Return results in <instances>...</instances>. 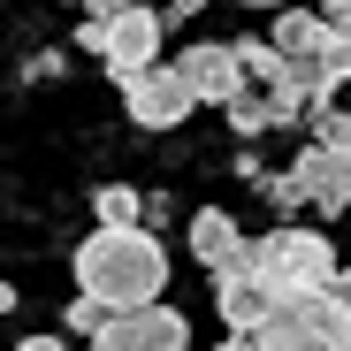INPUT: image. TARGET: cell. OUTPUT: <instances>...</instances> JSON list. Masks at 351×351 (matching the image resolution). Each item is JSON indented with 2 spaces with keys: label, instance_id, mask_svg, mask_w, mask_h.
Listing matches in <instances>:
<instances>
[{
  "label": "cell",
  "instance_id": "cell-13",
  "mask_svg": "<svg viewBox=\"0 0 351 351\" xmlns=\"http://www.w3.org/2000/svg\"><path fill=\"white\" fill-rule=\"evenodd\" d=\"M221 114H229V130H237V138H260V130H275V107H267V92H237Z\"/></svg>",
  "mask_w": 351,
  "mask_h": 351
},
{
  "label": "cell",
  "instance_id": "cell-5",
  "mask_svg": "<svg viewBox=\"0 0 351 351\" xmlns=\"http://www.w3.org/2000/svg\"><path fill=\"white\" fill-rule=\"evenodd\" d=\"M77 46H84V53H99L114 84H130V77H145V69L160 62V16L130 0L114 23H84V31H77Z\"/></svg>",
  "mask_w": 351,
  "mask_h": 351
},
{
  "label": "cell",
  "instance_id": "cell-15",
  "mask_svg": "<svg viewBox=\"0 0 351 351\" xmlns=\"http://www.w3.org/2000/svg\"><path fill=\"white\" fill-rule=\"evenodd\" d=\"M260 191H267L275 206H306V191H298V176H260Z\"/></svg>",
  "mask_w": 351,
  "mask_h": 351
},
{
  "label": "cell",
  "instance_id": "cell-20",
  "mask_svg": "<svg viewBox=\"0 0 351 351\" xmlns=\"http://www.w3.org/2000/svg\"><path fill=\"white\" fill-rule=\"evenodd\" d=\"M16 351H62V343H53V336H23Z\"/></svg>",
  "mask_w": 351,
  "mask_h": 351
},
{
  "label": "cell",
  "instance_id": "cell-6",
  "mask_svg": "<svg viewBox=\"0 0 351 351\" xmlns=\"http://www.w3.org/2000/svg\"><path fill=\"white\" fill-rule=\"evenodd\" d=\"M92 351H191V321L176 306H130L92 328Z\"/></svg>",
  "mask_w": 351,
  "mask_h": 351
},
{
  "label": "cell",
  "instance_id": "cell-8",
  "mask_svg": "<svg viewBox=\"0 0 351 351\" xmlns=\"http://www.w3.org/2000/svg\"><path fill=\"white\" fill-rule=\"evenodd\" d=\"M176 77L191 84V99H199V107H229V99L245 92V69H237V46H214V38L184 46V62H176Z\"/></svg>",
  "mask_w": 351,
  "mask_h": 351
},
{
  "label": "cell",
  "instance_id": "cell-10",
  "mask_svg": "<svg viewBox=\"0 0 351 351\" xmlns=\"http://www.w3.org/2000/svg\"><path fill=\"white\" fill-rule=\"evenodd\" d=\"M214 313L229 321V336H260V321L275 313V290L252 267H221L214 275Z\"/></svg>",
  "mask_w": 351,
  "mask_h": 351
},
{
  "label": "cell",
  "instance_id": "cell-7",
  "mask_svg": "<svg viewBox=\"0 0 351 351\" xmlns=\"http://www.w3.org/2000/svg\"><path fill=\"white\" fill-rule=\"evenodd\" d=\"M123 107H130V123H138V130H176V123H191V107H199V99H191V84L176 77V69L153 62L145 77L123 84Z\"/></svg>",
  "mask_w": 351,
  "mask_h": 351
},
{
  "label": "cell",
  "instance_id": "cell-2",
  "mask_svg": "<svg viewBox=\"0 0 351 351\" xmlns=\"http://www.w3.org/2000/svg\"><path fill=\"white\" fill-rule=\"evenodd\" d=\"M267 46L290 62V84L306 92V107H321L328 92L351 84V38L328 16H313V8H282V23L267 31Z\"/></svg>",
  "mask_w": 351,
  "mask_h": 351
},
{
  "label": "cell",
  "instance_id": "cell-17",
  "mask_svg": "<svg viewBox=\"0 0 351 351\" xmlns=\"http://www.w3.org/2000/svg\"><path fill=\"white\" fill-rule=\"evenodd\" d=\"M321 16H328V23H336V31L351 38V0H328V8H321Z\"/></svg>",
  "mask_w": 351,
  "mask_h": 351
},
{
  "label": "cell",
  "instance_id": "cell-9",
  "mask_svg": "<svg viewBox=\"0 0 351 351\" xmlns=\"http://www.w3.org/2000/svg\"><path fill=\"white\" fill-rule=\"evenodd\" d=\"M290 176H298L306 206H321V214H343L351 206V145H306Z\"/></svg>",
  "mask_w": 351,
  "mask_h": 351
},
{
  "label": "cell",
  "instance_id": "cell-12",
  "mask_svg": "<svg viewBox=\"0 0 351 351\" xmlns=\"http://www.w3.org/2000/svg\"><path fill=\"white\" fill-rule=\"evenodd\" d=\"M92 214H99V229H138L145 199H138L130 184H99V191H92Z\"/></svg>",
  "mask_w": 351,
  "mask_h": 351
},
{
  "label": "cell",
  "instance_id": "cell-22",
  "mask_svg": "<svg viewBox=\"0 0 351 351\" xmlns=\"http://www.w3.org/2000/svg\"><path fill=\"white\" fill-rule=\"evenodd\" d=\"M206 8V0H168V16H199Z\"/></svg>",
  "mask_w": 351,
  "mask_h": 351
},
{
  "label": "cell",
  "instance_id": "cell-14",
  "mask_svg": "<svg viewBox=\"0 0 351 351\" xmlns=\"http://www.w3.org/2000/svg\"><path fill=\"white\" fill-rule=\"evenodd\" d=\"M99 321H107V306H92V298H84V290H77V306H69V336H92Z\"/></svg>",
  "mask_w": 351,
  "mask_h": 351
},
{
  "label": "cell",
  "instance_id": "cell-16",
  "mask_svg": "<svg viewBox=\"0 0 351 351\" xmlns=\"http://www.w3.org/2000/svg\"><path fill=\"white\" fill-rule=\"evenodd\" d=\"M77 8H84V23H114V16L130 8V0H77Z\"/></svg>",
  "mask_w": 351,
  "mask_h": 351
},
{
  "label": "cell",
  "instance_id": "cell-4",
  "mask_svg": "<svg viewBox=\"0 0 351 351\" xmlns=\"http://www.w3.org/2000/svg\"><path fill=\"white\" fill-rule=\"evenodd\" d=\"M260 351H351V306L336 290H290L260 321Z\"/></svg>",
  "mask_w": 351,
  "mask_h": 351
},
{
  "label": "cell",
  "instance_id": "cell-21",
  "mask_svg": "<svg viewBox=\"0 0 351 351\" xmlns=\"http://www.w3.org/2000/svg\"><path fill=\"white\" fill-rule=\"evenodd\" d=\"M16 313V282H0V321H8Z\"/></svg>",
  "mask_w": 351,
  "mask_h": 351
},
{
  "label": "cell",
  "instance_id": "cell-1",
  "mask_svg": "<svg viewBox=\"0 0 351 351\" xmlns=\"http://www.w3.org/2000/svg\"><path fill=\"white\" fill-rule=\"evenodd\" d=\"M160 282H168V252L160 237L138 229H92L77 245V290L107 313H130V306H160Z\"/></svg>",
  "mask_w": 351,
  "mask_h": 351
},
{
  "label": "cell",
  "instance_id": "cell-3",
  "mask_svg": "<svg viewBox=\"0 0 351 351\" xmlns=\"http://www.w3.org/2000/svg\"><path fill=\"white\" fill-rule=\"evenodd\" d=\"M245 267L275 290V298H290V290H328L336 282V245L321 237V229H267V237L245 245Z\"/></svg>",
  "mask_w": 351,
  "mask_h": 351
},
{
  "label": "cell",
  "instance_id": "cell-18",
  "mask_svg": "<svg viewBox=\"0 0 351 351\" xmlns=\"http://www.w3.org/2000/svg\"><path fill=\"white\" fill-rule=\"evenodd\" d=\"M328 290H336V298L351 306V267H336V282H328Z\"/></svg>",
  "mask_w": 351,
  "mask_h": 351
},
{
  "label": "cell",
  "instance_id": "cell-11",
  "mask_svg": "<svg viewBox=\"0 0 351 351\" xmlns=\"http://www.w3.org/2000/svg\"><path fill=\"white\" fill-rule=\"evenodd\" d=\"M191 260H199L206 275H221V267H245V229L229 221L221 206H199V214H191Z\"/></svg>",
  "mask_w": 351,
  "mask_h": 351
},
{
  "label": "cell",
  "instance_id": "cell-19",
  "mask_svg": "<svg viewBox=\"0 0 351 351\" xmlns=\"http://www.w3.org/2000/svg\"><path fill=\"white\" fill-rule=\"evenodd\" d=\"M214 351H260V336H229V343H214Z\"/></svg>",
  "mask_w": 351,
  "mask_h": 351
},
{
  "label": "cell",
  "instance_id": "cell-23",
  "mask_svg": "<svg viewBox=\"0 0 351 351\" xmlns=\"http://www.w3.org/2000/svg\"><path fill=\"white\" fill-rule=\"evenodd\" d=\"M245 8H290V0H245Z\"/></svg>",
  "mask_w": 351,
  "mask_h": 351
}]
</instances>
